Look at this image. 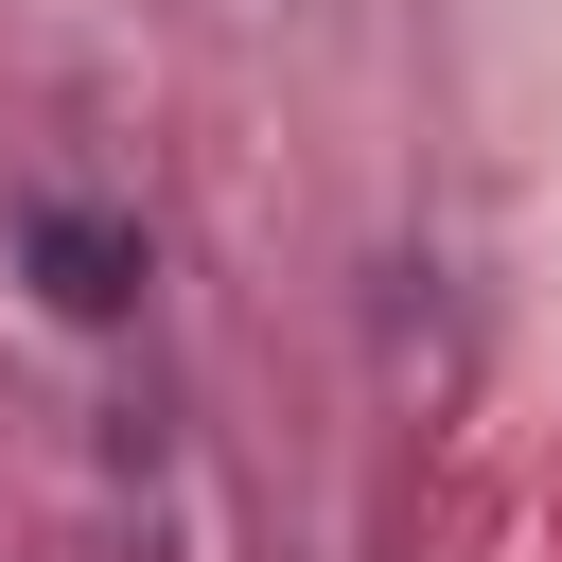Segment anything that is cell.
I'll return each mask as SVG.
<instances>
[{"label":"cell","instance_id":"1","mask_svg":"<svg viewBox=\"0 0 562 562\" xmlns=\"http://www.w3.org/2000/svg\"><path fill=\"white\" fill-rule=\"evenodd\" d=\"M18 246H35L53 316H123V299H140V228H123V211H70V193H53V211H18Z\"/></svg>","mask_w":562,"mask_h":562}]
</instances>
